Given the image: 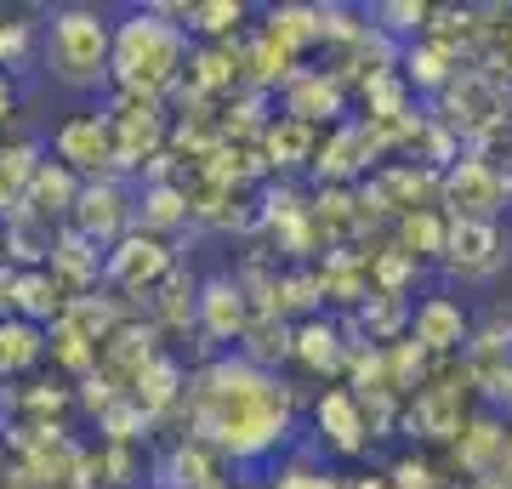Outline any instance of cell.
I'll return each mask as SVG.
<instances>
[{"label":"cell","mask_w":512,"mask_h":489,"mask_svg":"<svg viewBox=\"0 0 512 489\" xmlns=\"http://www.w3.org/2000/svg\"><path fill=\"white\" fill-rule=\"evenodd\" d=\"M188 217H194V200L188 188H171V182H148L137 200V234H165V228H183Z\"/></svg>","instance_id":"cell-12"},{"label":"cell","mask_w":512,"mask_h":489,"mask_svg":"<svg viewBox=\"0 0 512 489\" xmlns=\"http://www.w3.org/2000/svg\"><path fill=\"white\" fill-rule=\"evenodd\" d=\"M200 330L205 342H245V330H251V319H245V285H239L234 273H217V279H205L200 285Z\"/></svg>","instance_id":"cell-8"},{"label":"cell","mask_w":512,"mask_h":489,"mask_svg":"<svg viewBox=\"0 0 512 489\" xmlns=\"http://www.w3.org/2000/svg\"><path fill=\"white\" fill-rule=\"evenodd\" d=\"M444 245H450V217H444V211L421 205V211L399 217V251H410V256H439V262H444Z\"/></svg>","instance_id":"cell-14"},{"label":"cell","mask_w":512,"mask_h":489,"mask_svg":"<svg viewBox=\"0 0 512 489\" xmlns=\"http://www.w3.org/2000/svg\"><path fill=\"white\" fill-rule=\"evenodd\" d=\"M342 103H348L342 74L296 69L291 80H285V114H291V120H308V126H319V120H336V114H342Z\"/></svg>","instance_id":"cell-10"},{"label":"cell","mask_w":512,"mask_h":489,"mask_svg":"<svg viewBox=\"0 0 512 489\" xmlns=\"http://www.w3.org/2000/svg\"><path fill=\"white\" fill-rule=\"evenodd\" d=\"M410 342L427 347V353H456V347H467V308H461L456 296H444V290L421 296L416 319H410Z\"/></svg>","instance_id":"cell-9"},{"label":"cell","mask_w":512,"mask_h":489,"mask_svg":"<svg viewBox=\"0 0 512 489\" xmlns=\"http://www.w3.org/2000/svg\"><path fill=\"white\" fill-rule=\"evenodd\" d=\"M52 160H63L69 171H80L86 182L109 177V165H120V137H114L109 109H80L52 131Z\"/></svg>","instance_id":"cell-3"},{"label":"cell","mask_w":512,"mask_h":489,"mask_svg":"<svg viewBox=\"0 0 512 489\" xmlns=\"http://www.w3.org/2000/svg\"><path fill=\"white\" fill-rule=\"evenodd\" d=\"M262 148H268V160L274 165H302V160H319V148H313V126L308 120H291V114H279L274 126L262 131Z\"/></svg>","instance_id":"cell-15"},{"label":"cell","mask_w":512,"mask_h":489,"mask_svg":"<svg viewBox=\"0 0 512 489\" xmlns=\"http://www.w3.org/2000/svg\"><path fill=\"white\" fill-rule=\"evenodd\" d=\"M353 353V342H342V325L336 319H308V325H296V359L308 364V370H342V359Z\"/></svg>","instance_id":"cell-13"},{"label":"cell","mask_w":512,"mask_h":489,"mask_svg":"<svg viewBox=\"0 0 512 489\" xmlns=\"http://www.w3.org/2000/svg\"><path fill=\"white\" fill-rule=\"evenodd\" d=\"M18 279H23V268H6V262H0V319L18 313Z\"/></svg>","instance_id":"cell-20"},{"label":"cell","mask_w":512,"mask_h":489,"mask_svg":"<svg viewBox=\"0 0 512 489\" xmlns=\"http://www.w3.org/2000/svg\"><path fill=\"white\" fill-rule=\"evenodd\" d=\"M439 194H444V205H450V217H467V222H495L512 200L507 182L495 177V171H484L473 154H461V160L444 171Z\"/></svg>","instance_id":"cell-6"},{"label":"cell","mask_w":512,"mask_h":489,"mask_svg":"<svg viewBox=\"0 0 512 489\" xmlns=\"http://www.w3.org/2000/svg\"><path fill=\"white\" fill-rule=\"evenodd\" d=\"M313 416H319V433L330 438V450L336 455H359L365 450V404H359V393H348V387H330L325 399L313 404Z\"/></svg>","instance_id":"cell-11"},{"label":"cell","mask_w":512,"mask_h":489,"mask_svg":"<svg viewBox=\"0 0 512 489\" xmlns=\"http://www.w3.org/2000/svg\"><path fill=\"white\" fill-rule=\"evenodd\" d=\"M114 69V29L97 6H52L46 18V74L69 91H97Z\"/></svg>","instance_id":"cell-2"},{"label":"cell","mask_w":512,"mask_h":489,"mask_svg":"<svg viewBox=\"0 0 512 489\" xmlns=\"http://www.w3.org/2000/svg\"><path fill=\"white\" fill-rule=\"evenodd\" d=\"M507 262V239L495 222H467V217H450V245H444V268L456 279H490L501 273Z\"/></svg>","instance_id":"cell-7"},{"label":"cell","mask_w":512,"mask_h":489,"mask_svg":"<svg viewBox=\"0 0 512 489\" xmlns=\"http://www.w3.org/2000/svg\"><path fill=\"white\" fill-rule=\"evenodd\" d=\"M69 228H74V234H86L97 251H114V245L137 228V205L126 200V188H120L114 177H97V182H86V188H80Z\"/></svg>","instance_id":"cell-5"},{"label":"cell","mask_w":512,"mask_h":489,"mask_svg":"<svg viewBox=\"0 0 512 489\" xmlns=\"http://www.w3.org/2000/svg\"><path fill=\"white\" fill-rule=\"evenodd\" d=\"M188 63H194L188 23H171L160 6H137V12L120 18V29H114V80H120V91L160 97V91L188 80Z\"/></svg>","instance_id":"cell-1"},{"label":"cell","mask_w":512,"mask_h":489,"mask_svg":"<svg viewBox=\"0 0 512 489\" xmlns=\"http://www.w3.org/2000/svg\"><path fill=\"white\" fill-rule=\"evenodd\" d=\"M0 262H6V217H0Z\"/></svg>","instance_id":"cell-23"},{"label":"cell","mask_w":512,"mask_h":489,"mask_svg":"<svg viewBox=\"0 0 512 489\" xmlns=\"http://www.w3.org/2000/svg\"><path fill=\"white\" fill-rule=\"evenodd\" d=\"M46 330L40 325H23V319H0V376H18V370H29V364L46 353V342H40Z\"/></svg>","instance_id":"cell-16"},{"label":"cell","mask_w":512,"mask_h":489,"mask_svg":"<svg viewBox=\"0 0 512 489\" xmlns=\"http://www.w3.org/2000/svg\"><path fill=\"white\" fill-rule=\"evenodd\" d=\"M393 489H439V478L421 455H404V461H393Z\"/></svg>","instance_id":"cell-19"},{"label":"cell","mask_w":512,"mask_h":489,"mask_svg":"<svg viewBox=\"0 0 512 489\" xmlns=\"http://www.w3.org/2000/svg\"><path fill=\"white\" fill-rule=\"evenodd\" d=\"M473 160L484 165V171H495V177L512 188V114L501 120V126H490L484 137L473 143Z\"/></svg>","instance_id":"cell-17"},{"label":"cell","mask_w":512,"mask_h":489,"mask_svg":"<svg viewBox=\"0 0 512 489\" xmlns=\"http://www.w3.org/2000/svg\"><path fill=\"white\" fill-rule=\"evenodd\" d=\"M171 273H177V251H171L160 234H137V228H131V234L109 251V262H103V285L126 290V296H154Z\"/></svg>","instance_id":"cell-4"},{"label":"cell","mask_w":512,"mask_h":489,"mask_svg":"<svg viewBox=\"0 0 512 489\" xmlns=\"http://www.w3.org/2000/svg\"><path fill=\"white\" fill-rule=\"evenodd\" d=\"M12 109H18V97H12V74L0 69V120H12Z\"/></svg>","instance_id":"cell-21"},{"label":"cell","mask_w":512,"mask_h":489,"mask_svg":"<svg viewBox=\"0 0 512 489\" xmlns=\"http://www.w3.org/2000/svg\"><path fill=\"white\" fill-rule=\"evenodd\" d=\"M348 489H393V484H382V478H353Z\"/></svg>","instance_id":"cell-22"},{"label":"cell","mask_w":512,"mask_h":489,"mask_svg":"<svg viewBox=\"0 0 512 489\" xmlns=\"http://www.w3.org/2000/svg\"><path fill=\"white\" fill-rule=\"evenodd\" d=\"M239 23H245V6L217 0V6H194V12H188V35H217L222 46H228V35H234Z\"/></svg>","instance_id":"cell-18"}]
</instances>
